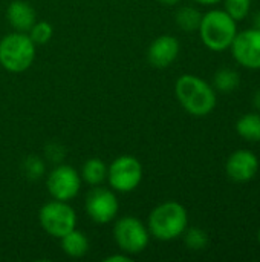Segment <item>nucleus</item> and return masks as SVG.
<instances>
[{
  "label": "nucleus",
  "mask_w": 260,
  "mask_h": 262,
  "mask_svg": "<svg viewBox=\"0 0 260 262\" xmlns=\"http://www.w3.org/2000/svg\"><path fill=\"white\" fill-rule=\"evenodd\" d=\"M202 14L193 6H182L176 12V23L185 32H195L199 29Z\"/></svg>",
  "instance_id": "nucleus-18"
},
{
  "label": "nucleus",
  "mask_w": 260,
  "mask_h": 262,
  "mask_svg": "<svg viewBox=\"0 0 260 262\" xmlns=\"http://www.w3.org/2000/svg\"><path fill=\"white\" fill-rule=\"evenodd\" d=\"M234 60L247 69H260V29H245L238 32L231 43Z\"/></svg>",
  "instance_id": "nucleus-10"
},
{
  "label": "nucleus",
  "mask_w": 260,
  "mask_h": 262,
  "mask_svg": "<svg viewBox=\"0 0 260 262\" xmlns=\"http://www.w3.org/2000/svg\"><path fill=\"white\" fill-rule=\"evenodd\" d=\"M6 18L15 31L28 32L35 23V11L28 2L14 0L6 9Z\"/></svg>",
  "instance_id": "nucleus-13"
},
{
  "label": "nucleus",
  "mask_w": 260,
  "mask_h": 262,
  "mask_svg": "<svg viewBox=\"0 0 260 262\" xmlns=\"http://www.w3.org/2000/svg\"><path fill=\"white\" fill-rule=\"evenodd\" d=\"M28 32H29L28 35H29L31 40L35 43V46H37V45H46V43L51 40L52 34H54L52 26H51V23H48V21H35V23L32 25V28H31Z\"/></svg>",
  "instance_id": "nucleus-20"
},
{
  "label": "nucleus",
  "mask_w": 260,
  "mask_h": 262,
  "mask_svg": "<svg viewBox=\"0 0 260 262\" xmlns=\"http://www.w3.org/2000/svg\"><path fill=\"white\" fill-rule=\"evenodd\" d=\"M236 132L247 141H260V114H245L236 123Z\"/></svg>",
  "instance_id": "nucleus-16"
},
{
  "label": "nucleus",
  "mask_w": 260,
  "mask_h": 262,
  "mask_svg": "<svg viewBox=\"0 0 260 262\" xmlns=\"http://www.w3.org/2000/svg\"><path fill=\"white\" fill-rule=\"evenodd\" d=\"M60 239H61V249H63V252L67 256H70V258H81L89 250L87 236L83 232L77 230V229L67 232Z\"/></svg>",
  "instance_id": "nucleus-14"
},
{
  "label": "nucleus",
  "mask_w": 260,
  "mask_h": 262,
  "mask_svg": "<svg viewBox=\"0 0 260 262\" xmlns=\"http://www.w3.org/2000/svg\"><path fill=\"white\" fill-rule=\"evenodd\" d=\"M158 2H161L162 5H167V6H172V5H176L179 0H158Z\"/></svg>",
  "instance_id": "nucleus-25"
},
{
  "label": "nucleus",
  "mask_w": 260,
  "mask_h": 262,
  "mask_svg": "<svg viewBox=\"0 0 260 262\" xmlns=\"http://www.w3.org/2000/svg\"><path fill=\"white\" fill-rule=\"evenodd\" d=\"M175 94L181 106L193 117H205L216 107L215 89L198 75H181L176 80Z\"/></svg>",
  "instance_id": "nucleus-1"
},
{
  "label": "nucleus",
  "mask_w": 260,
  "mask_h": 262,
  "mask_svg": "<svg viewBox=\"0 0 260 262\" xmlns=\"http://www.w3.org/2000/svg\"><path fill=\"white\" fill-rule=\"evenodd\" d=\"M107 178V167L100 158H90L83 164L81 180L90 186H98Z\"/></svg>",
  "instance_id": "nucleus-15"
},
{
  "label": "nucleus",
  "mask_w": 260,
  "mask_h": 262,
  "mask_svg": "<svg viewBox=\"0 0 260 262\" xmlns=\"http://www.w3.org/2000/svg\"><path fill=\"white\" fill-rule=\"evenodd\" d=\"M198 31L210 51L221 52L231 46L238 34V26L236 20L225 9H211L202 15Z\"/></svg>",
  "instance_id": "nucleus-3"
},
{
  "label": "nucleus",
  "mask_w": 260,
  "mask_h": 262,
  "mask_svg": "<svg viewBox=\"0 0 260 262\" xmlns=\"http://www.w3.org/2000/svg\"><path fill=\"white\" fill-rule=\"evenodd\" d=\"M225 170L230 180L236 183H247L256 177L259 170V160L251 150L239 149L233 152L227 160Z\"/></svg>",
  "instance_id": "nucleus-11"
},
{
  "label": "nucleus",
  "mask_w": 260,
  "mask_h": 262,
  "mask_svg": "<svg viewBox=\"0 0 260 262\" xmlns=\"http://www.w3.org/2000/svg\"><path fill=\"white\" fill-rule=\"evenodd\" d=\"M84 209L89 218L97 224H107L118 215V198L106 187H93L84 200Z\"/></svg>",
  "instance_id": "nucleus-8"
},
{
  "label": "nucleus",
  "mask_w": 260,
  "mask_h": 262,
  "mask_svg": "<svg viewBox=\"0 0 260 262\" xmlns=\"http://www.w3.org/2000/svg\"><path fill=\"white\" fill-rule=\"evenodd\" d=\"M188 224V215L182 204L166 201L156 206L149 215V233L159 241H173L179 238Z\"/></svg>",
  "instance_id": "nucleus-2"
},
{
  "label": "nucleus",
  "mask_w": 260,
  "mask_h": 262,
  "mask_svg": "<svg viewBox=\"0 0 260 262\" xmlns=\"http://www.w3.org/2000/svg\"><path fill=\"white\" fill-rule=\"evenodd\" d=\"M179 54V41L173 35H161L155 38L147 49V60L152 66L164 69L170 66Z\"/></svg>",
  "instance_id": "nucleus-12"
},
{
  "label": "nucleus",
  "mask_w": 260,
  "mask_h": 262,
  "mask_svg": "<svg viewBox=\"0 0 260 262\" xmlns=\"http://www.w3.org/2000/svg\"><path fill=\"white\" fill-rule=\"evenodd\" d=\"M257 238H259V243H260V230H259V235H257Z\"/></svg>",
  "instance_id": "nucleus-27"
},
{
  "label": "nucleus",
  "mask_w": 260,
  "mask_h": 262,
  "mask_svg": "<svg viewBox=\"0 0 260 262\" xmlns=\"http://www.w3.org/2000/svg\"><path fill=\"white\" fill-rule=\"evenodd\" d=\"M107 180L113 190L124 193L132 192L139 186L143 180V166L135 157H118L107 167Z\"/></svg>",
  "instance_id": "nucleus-7"
},
{
  "label": "nucleus",
  "mask_w": 260,
  "mask_h": 262,
  "mask_svg": "<svg viewBox=\"0 0 260 262\" xmlns=\"http://www.w3.org/2000/svg\"><path fill=\"white\" fill-rule=\"evenodd\" d=\"M38 221L48 235L54 238H61L63 235L75 229L77 215L66 201L54 200L41 207L38 213Z\"/></svg>",
  "instance_id": "nucleus-5"
},
{
  "label": "nucleus",
  "mask_w": 260,
  "mask_h": 262,
  "mask_svg": "<svg viewBox=\"0 0 260 262\" xmlns=\"http://www.w3.org/2000/svg\"><path fill=\"white\" fill-rule=\"evenodd\" d=\"M193 2L201 3V5H216V3H219L222 0H193Z\"/></svg>",
  "instance_id": "nucleus-24"
},
{
  "label": "nucleus",
  "mask_w": 260,
  "mask_h": 262,
  "mask_svg": "<svg viewBox=\"0 0 260 262\" xmlns=\"http://www.w3.org/2000/svg\"><path fill=\"white\" fill-rule=\"evenodd\" d=\"M132 258L127 253H121V255H112L109 258H106L104 262H130Z\"/></svg>",
  "instance_id": "nucleus-22"
},
{
  "label": "nucleus",
  "mask_w": 260,
  "mask_h": 262,
  "mask_svg": "<svg viewBox=\"0 0 260 262\" xmlns=\"http://www.w3.org/2000/svg\"><path fill=\"white\" fill-rule=\"evenodd\" d=\"M213 84H215L216 91L228 94V92H233L234 89H238V86L241 84V77H239V74L234 69L222 68V69H219L215 74Z\"/></svg>",
  "instance_id": "nucleus-17"
},
{
  "label": "nucleus",
  "mask_w": 260,
  "mask_h": 262,
  "mask_svg": "<svg viewBox=\"0 0 260 262\" xmlns=\"http://www.w3.org/2000/svg\"><path fill=\"white\" fill-rule=\"evenodd\" d=\"M35 58V43L26 32H11L0 40V64L14 74L25 72Z\"/></svg>",
  "instance_id": "nucleus-4"
},
{
  "label": "nucleus",
  "mask_w": 260,
  "mask_h": 262,
  "mask_svg": "<svg viewBox=\"0 0 260 262\" xmlns=\"http://www.w3.org/2000/svg\"><path fill=\"white\" fill-rule=\"evenodd\" d=\"M254 25H256V28L260 29V12L256 14V18H254Z\"/></svg>",
  "instance_id": "nucleus-26"
},
{
  "label": "nucleus",
  "mask_w": 260,
  "mask_h": 262,
  "mask_svg": "<svg viewBox=\"0 0 260 262\" xmlns=\"http://www.w3.org/2000/svg\"><path fill=\"white\" fill-rule=\"evenodd\" d=\"M46 187L54 200L69 201L78 195L81 189V177L72 166L60 164L49 173Z\"/></svg>",
  "instance_id": "nucleus-9"
},
{
  "label": "nucleus",
  "mask_w": 260,
  "mask_h": 262,
  "mask_svg": "<svg viewBox=\"0 0 260 262\" xmlns=\"http://www.w3.org/2000/svg\"><path fill=\"white\" fill-rule=\"evenodd\" d=\"M115 243L123 253L138 255L149 246V229L135 216H124L113 227Z\"/></svg>",
  "instance_id": "nucleus-6"
},
{
  "label": "nucleus",
  "mask_w": 260,
  "mask_h": 262,
  "mask_svg": "<svg viewBox=\"0 0 260 262\" xmlns=\"http://www.w3.org/2000/svg\"><path fill=\"white\" fill-rule=\"evenodd\" d=\"M253 104H254L256 109H259L260 111V89L256 91V94H254V97H253Z\"/></svg>",
  "instance_id": "nucleus-23"
},
{
  "label": "nucleus",
  "mask_w": 260,
  "mask_h": 262,
  "mask_svg": "<svg viewBox=\"0 0 260 262\" xmlns=\"http://www.w3.org/2000/svg\"><path fill=\"white\" fill-rule=\"evenodd\" d=\"M225 11L236 20H244L251 9V0H224Z\"/></svg>",
  "instance_id": "nucleus-21"
},
{
  "label": "nucleus",
  "mask_w": 260,
  "mask_h": 262,
  "mask_svg": "<svg viewBox=\"0 0 260 262\" xmlns=\"http://www.w3.org/2000/svg\"><path fill=\"white\" fill-rule=\"evenodd\" d=\"M182 235H184V243L190 250H202L208 244V235L202 229L198 227L185 229Z\"/></svg>",
  "instance_id": "nucleus-19"
}]
</instances>
